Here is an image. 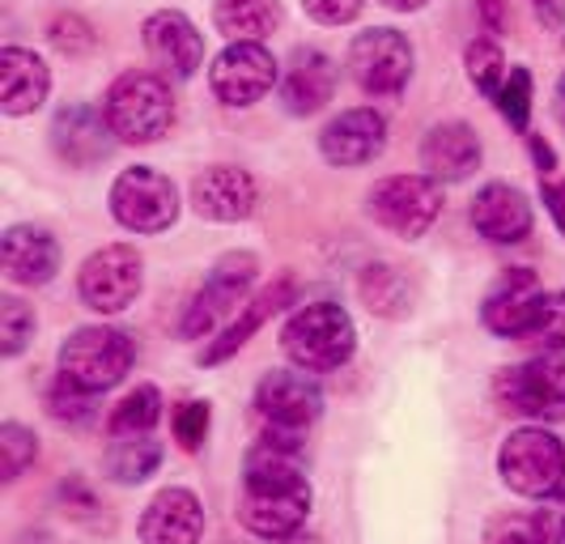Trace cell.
Segmentation results:
<instances>
[{
    "instance_id": "6da1fadb",
    "label": "cell",
    "mask_w": 565,
    "mask_h": 544,
    "mask_svg": "<svg viewBox=\"0 0 565 544\" xmlns=\"http://www.w3.org/2000/svg\"><path fill=\"white\" fill-rule=\"evenodd\" d=\"M281 349L298 371H340L358 349V328H353L349 311L337 302H307L285 319Z\"/></svg>"
},
{
    "instance_id": "7a4b0ae2",
    "label": "cell",
    "mask_w": 565,
    "mask_h": 544,
    "mask_svg": "<svg viewBox=\"0 0 565 544\" xmlns=\"http://www.w3.org/2000/svg\"><path fill=\"white\" fill-rule=\"evenodd\" d=\"M111 132L124 145H149L167 137L174 119V98L162 73H119L103 98Z\"/></svg>"
},
{
    "instance_id": "3957f363",
    "label": "cell",
    "mask_w": 565,
    "mask_h": 544,
    "mask_svg": "<svg viewBox=\"0 0 565 544\" xmlns=\"http://www.w3.org/2000/svg\"><path fill=\"white\" fill-rule=\"evenodd\" d=\"M498 472L523 498H553L565 486V447L562 438L544 426L510 430L498 451Z\"/></svg>"
},
{
    "instance_id": "277c9868",
    "label": "cell",
    "mask_w": 565,
    "mask_h": 544,
    "mask_svg": "<svg viewBox=\"0 0 565 544\" xmlns=\"http://www.w3.org/2000/svg\"><path fill=\"white\" fill-rule=\"evenodd\" d=\"M132 358H137V349L119 328L94 323V328H77L60 344L56 366L68 383L98 396V392H111L115 383H124V374L132 371Z\"/></svg>"
},
{
    "instance_id": "5b68a950",
    "label": "cell",
    "mask_w": 565,
    "mask_h": 544,
    "mask_svg": "<svg viewBox=\"0 0 565 544\" xmlns=\"http://www.w3.org/2000/svg\"><path fill=\"white\" fill-rule=\"evenodd\" d=\"M311 515V486L307 477H243L238 519L264 541L294 536Z\"/></svg>"
},
{
    "instance_id": "8992f818",
    "label": "cell",
    "mask_w": 565,
    "mask_h": 544,
    "mask_svg": "<svg viewBox=\"0 0 565 544\" xmlns=\"http://www.w3.org/2000/svg\"><path fill=\"white\" fill-rule=\"evenodd\" d=\"M366 213L396 238H422L443 213V183L434 174H387L370 188Z\"/></svg>"
},
{
    "instance_id": "52a82bcc",
    "label": "cell",
    "mask_w": 565,
    "mask_h": 544,
    "mask_svg": "<svg viewBox=\"0 0 565 544\" xmlns=\"http://www.w3.org/2000/svg\"><path fill=\"white\" fill-rule=\"evenodd\" d=\"M255 277H259V259H255L252 252H230V256H222L209 268V277H204V286L196 289V298L188 302L179 332H183L188 341H200V337H209L217 323L234 319L243 311V298L252 294Z\"/></svg>"
},
{
    "instance_id": "ba28073f",
    "label": "cell",
    "mask_w": 565,
    "mask_h": 544,
    "mask_svg": "<svg viewBox=\"0 0 565 544\" xmlns=\"http://www.w3.org/2000/svg\"><path fill=\"white\" fill-rule=\"evenodd\" d=\"M111 217L132 234H162L179 217V192L162 171L132 167L111 183Z\"/></svg>"
},
{
    "instance_id": "9c48e42d",
    "label": "cell",
    "mask_w": 565,
    "mask_h": 544,
    "mask_svg": "<svg viewBox=\"0 0 565 544\" xmlns=\"http://www.w3.org/2000/svg\"><path fill=\"white\" fill-rule=\"evenodd\" d=\"M141 281H145L141 252H137V247H124V243H111V247L94 252V256L82 264V273H77V294H82V302L89 311H98V316H119L124 307L137 302Z\"/></svg>"
},
{
    "instance_id": "30bf717a",
    "label": "cell",
    "mask_w": 565,
    "mask_h": 544,
    "mask_svg": "<svg viewBox=\"0 0 565 544\" xmlns=\"http://www.w3.org/2000/svg\"><path fill=\"white\" fill-rule=\"evenodd\" d=\"M413 43L408 34H399L392 26L362 30L349 43V77L366 94H399L413 77Z\"/></svg>"
},
{
    "instance_id": "8fae6325",
    "label": "cell",
    "mask_w": 565,
    "mask_h": 544,
    "mask_svg": "<svg viewBox=\"0 0 565 544\" xmlns=\"http://www.w3.org/2000/svg\"><path fill=\"white\" fill-rule=\"evenodd\" d=\"M498 396L510 413L536 417V422H565V358L540 353L523 366L498 374Z\"/></svg>"
},
{
    "instance_id": "7c38bea8",
    "label": "cell",
    "mask_w": 565,
    "mask_h": 544,
    "mask_svg": "<svg viewBox=\"0 0 565 544\" xmlns=\"http://www.w3.org/2000/svg\"><path fill=\"white\" fill-rule=\"evenodd\" d=\"M255 413L273 426V430L302 434L319 422L323 413V392L311 378V371H273L259 378L255 387Z\"/></svg>"
},
{
    "instance_id": "4fadbf2b",
    "label": "cell",
    "mask_w": 565,
    "mask_h": 544,
    "mask_svg": "<svg viewBox=\"0 0 565 544\" xmlns=\"http://www.w3.org/2000/svg\"><path fill=\"white\" fill-rule=\"evenodd\" d=\"M209 86L226 107H252L277 86V60L264 43H230L209 68Z\"/></svg>"
},
{
    "instance_id": "5bb4252c",
    "label": "cell",
    "mask_w": 565,
    "mask_h": 544,
    "mask_svg": "<svg viewBox=\"0 0 565 544\" xmlns=\"http://www.w3.org/2000/svg\"><path fill=\"white\" fill-rule=\"evenodd\" d=\"M540 307H544V286L536 281L532 268H510L502 273L493 289L484 294L481 319L493 337H507V341H523L532 337L540 319Z\"/></svg>"
},
{
    "instance_id": "9a60e30c",
    "label": "cell",
    "mask_w": 565,
    "mask_h": 544,
    "mask_svg": "<svg viewBox=\"0 0 565 544\" xmlns=\"http://www.w3.org/2000/svg\"><path fill=\"white\" fill-rule=\"evenodd\" d=\"M111 124L107 111L89 107V103H73V107H60L52 119V149L60 153V162L68 167H98L103 158H111L115 149Z\"/></svg>"
},
{
    "instance_id": "2e32d148",
    "label": "cell",
    "mask_w": 565,
    "mask_h": 544,
    "mask_svg": "<svg viewBox=\"0 0 565 544\" xmlns=\"http://www.w3.org/2000/svg\"><path fill=\"white\" fill-rule=\"evenodd\" d=\"M387 145V119L374 107H353L328 119V128L319 132V153L332 167H366L383 153Z\"/></svg>"
},
{
    "instance_id": "e0dca14e",
    "label": "cell",
    "mask_w": 565,
    "mask_h": 544,
    "mask_svg": "<svg viewBox=\"0 0 565 544\" xmlns=\"http://www.w3.org/2000/svg\"><path fill=\"white\" fill-rule=\"evenodd\" d=\"M141 34H145V52L158 64L162 77H192L200 68V60H204V39H200V30L192 26V18L179 13V9L153 13V18L145 22Z\"/></svg>"
},
{
    "instance_id": "ac0fdd59",
    "label": "cell",
    "mask_w": 565,
    "mask_h": 544,
    "mask_svg": "<svg viewBox=\"0 0 565 544\" xmlns=\"http://www.w3.org/2000/svg\"><path fill=\"white\" fill-rule=\"evenodd\" d=\"M255 179L238 167H209L192 179V209H196L204 222H247L255 213Z\"/></svg>"
},
{
    "instance_id": "d6986e66",
    "label": "cell",
    "mask_w": 565,
    "mask_h": 544,
    "mask_svg": "<svg viewBox=\"0 0 565 544\" xmlns=\"http://www.w3.org/2000/svg\"><path fill=\"white\" fill-rule=\"evenodd\" d=\"M0 268L13 286H47L60 273V243L43 226H9L0 238Z\"/></svg>"
},
{
    "instance_id": "ffe728a7",
    "label": "cell",
    "mask_w": 565,
    "mask_h": 544,
    "mask_svg": "<svg viewBox=\"0 0 565 544\" xmlns=\"http://www.w3.org/2000/svg\"><path fill=\"white\" fill-rule=\"evenodd\" d=\"M204 506L192 489H162L141 515V544H200Z\"/></svg>"
},
{
    "instance_id": "44dd1931",
    "label": "cell",
    "mask_w": 565,
    "mask_h": 544,
    "mask_svg": "<svg viewBox=\"0 0 565 544\" xmlns=\"http://www.w3.org/2000/svg\"><path fill=\"white\" fill-rule=\"evenodd\" d=\"M337 64L315 52V47H298L289 56V68L281 77V103L289 115H315L323 111L337 94Z\"/></svg>"
},
{
    "instance_id": "7402d4cb",
    "label": "cell",
    "mask_w": 565,
    "mask_h": 544,
    "mask_svg": "<svg viewBox=\"0 0 565 544\" xmlns=\"http://www.w3.org/2000/svg\"><path fill=\"white\" fill-rule=\"evenodd\" d=\"M422 167L438 183H459L481 167V137L468 124H434L422 141Z\"/></svg>"
},
{
    "instance_id": "603a6c76",
    "label": "cell",
    "mask_w": 565,
    "mask_h": 544,
    "mask_svg": "<svg viewBox=\"0 0 565 544\" xmlns=\"http://www.w3.org/2000/svg\"><path fill=\"white\" fill-rule=\"evenodd\" d=\"M472 226L489 243H523L532 234V204L510 183H484L472 201Z\"/></svg>"
},
{
    "instance_id": "cb8c5ba5",
    "label": "cell",
    "mask_w": 565,
    "mask_h": 544,
    "mask_svg": "<svg viewBox=\"0 0 565 544\" xmlns=\"http://www.w3.org/2000/svg\"><path fill=\"white\" fill-rule=\"evenodd\" d=\"M52 89V73L43 56H34L26 47H4L0 52V107L4 115L22 119V115L39 111L47 103Z\"/></svg>"
},
{
    "instance_id": "d4e9b609",
    "label": "cell",
    "mask_w": 565,
    "mask_h": 544,
    "mask_svg": "<svg viewBox=\"0 0 565 544\" xmlns=\"http://www.w3.org/2000/svg\"><path fill=\"white\" fill-rule=\"evenodd\" d=\"M289 302H294V281H289V277H281L277 286L259 289L252 302H247V307H243V311H238V316L230 319L226 328L217 332V341L200 353V366H222L226 358H234V353L252 341L255 332H259L268 319L277 316L281 307H289Z\"/></svg>"
},
{
    "instance_id": "484cf974",
    "label": "cell",
    "mask_w": 565,
    "mask_h": 544,
    "mask_svg": "<svg viewBox=\"0 0 565 544\" xmlns=\"http://www.w3.org/2000/svg\"><path fill=\"white\" fill-rule=\"evenodd\" d=\"M213 22L230 43H259L281 26V0H213Z\"/></svg>"
},
{
    "instance_id": "4316f807",
    "label": "cell",
    "mask_w": 565,
    "mask_h": 544,
    "mask_svg": "<svg viewBox=\"0 0 565 544\" xmlns=\"http://www.w3.org/2000/svg\"><path fill=\"white\" fill-rule=\"evenodd\" d=\"M158 463H162V447L149 434L111 438V447H107V477L115 486H141L158 472Z\"/></svg>"
},
{
    "instance_id": "83f0119b",
    "label": "cell",
    "mask_w": 565,
    "mask_h": 544,
    "mask_svg": "<svg viewBox=\"0 0 565 544\" xmlns=\"http://www.w3.org/2000/svg\"><path fill=\"white\" fill-rule=\"evenodd\" d=\"M158 422H162V392L141 383L137 392H128L124 401L115 404L107 430H111V438H132V434H149Z\"/></svg>"
},
{
    "instance_id": "f1b7e54d",
    "label": "cell",
    "mask_w": 565,
    "mask_h": 544,
    "mask_svg": "<svg viewBox=\"0 0 565 544\" xmlns=\"http://www.w3.org/2000/svg\"><path fill=\"white\" fill-rule=\"evenodd\" d=\"M463 64H468V77H472V86L481 89L484 98H498V89L507 82V56H502V47H498V39L493 34H481V39H472L468 43V52H463Z\"/></svg>"
},
{
    "instance_id": "f546056e",
    "label": "cell",
    "mask_w": 565,
    "mask_h": 544,
    "mask_svg": "<svg viewBox=\"0 0 565 544\" xmlns=\"http://www.w3.org/2000/svg\"><path fill=\"white\" fill-rule=\"evenodd\" d=\"M362 298H366L370 311L396 319V316H404V307H408V281L399 277L396 268L374 264V268L362 273Z\"/></svg>"
},
{
    "instance_id": "4dcf8cb0",
    "label": "cell",
    "mask_w": 565,
    "mask_h": 544,
    "mask_svg": "<svg viewBox=\"0 0 565 544\" xmlns=\"http://www.w3.org/2000/svg\"><path fill=\"white\" fill-rule=\"evenodd\" d=\"M47 413L56 422H68V426H85L94 417V392H85L77 383H68L64 374H56V383L47 387Z\"/></svg>"
},
{
    "instance_id": "1f68e13d",
    "label": "cell",
    "mask_w": 565,
    "mask_h": 544,
    "mask_svg": "<svg viewBox=\"0 0 565 544\" xmlns=\"http://www.w3.org/2000/svg\"><path fill=\"white\" fill-rule=\"evenodd\" d=\"M30 337H34V311L22 298L4 294L0 298V349H4V358H18L30 344Z\"/></svg>"
},
{
    "instance_id": "d6a6232c",
    "label": "cell",
    "mask_w": 565,
    "mask_h": 544,
    "mask_svg": "<svg viewBox=\"0 0 565 544\" xmlns=\"http://www.w3.org/2000/svg\"><path fill=\"white\" fill-rule=\"evenodd\" d=\"M493 103H498V111H502V119H507L510 128L523 132L527 119H532V73L527 68H510Z\"/></svg>"
},
{
    "instance_id": "836d02e7",
    "label": "cell",
    "mask_w": 565,
    "mask_h": 544,
    "mask_svg": "<svg viewBox=\"0 0 565 544\" xmlns=\"http://www.w3.org/2000/svg\"><path fill=\"white\" fill-rule=\"evenodd\" d=\"M34 456H39V442L26 426H18V422L0 426V472H4V481H18L34 463Z\"/></svg>"
},
{
    "instance_id": "e575fe53",
    "label": "cell",
    "mask_w": 565,
    "mask_h": 544,
    "mask_svg": "<svg viewBox=\"0 0 565 544\" xmlns=\"http://www.w3.org/2000/svg\"><path fill=\"white\" fill-rule=\"evenodd\" d=\"M170 430H174V442H179L183 451H200L204 438H209V404L204 401L179 404L174 417H170Z\"/></svg>"
},
{
    "instance_id": "d590c367",
    "label": "cell",
    "mask_w": 565,
    "mask_h": 544,
    "mask_svg": "<svg viewBox=\"0 0 565 544\" xmlns=\"http://www.w3.org/2000/svg\"><path fill=\"white\" fill-rule=\"evenodd\" d=\"M47 39L56 43L60 52H68V56H85V52L94 47V30H89V22H82L77 13H56V18L47 22Z\"/></svg>"
},
{
    "instance_id": "8d00e7d4",
    "label": "cell",
    "mask_w": 565,
    "mask_h": 544,
    "mask_svg": "<svg viewBox=\"0 0 565 544\" xmlns=\"http://www.w3.org/2000/svg\"><path fill=\"white\" fill-rule=\"evenodd\" d=\"M532 341H540L544 349H565V289L544 294V307L532 328Z\"/></svg>"
},
{
    "instance_id": "74e56055",
    "label": "cell",
    "mask_w": 565,
    "mask_h": 544,
    "mask_svg": "<svg viewBox=\"0 0 565 544\" xmlns=\"http://www.w3.org/2000/svg\"><path fill=\"white\" fill-rule=\"evenodd\" d=\"M484 544H548L544 536V527H540V519H502V523H493L489 527V541Z\"/></svg>"
},
{
    "instance_id": "f35d334b",
    "label": "cell",
    "mask_w": 565,
    "mask_h": 544,
    "mask_svg": "<svg viewBox=\"0 0 565 544\" xmlns=\"http://www.w3.org/2000/svg\"><path fill=\"white\" fill-rule=\"evenodd\" d=\"M366 0H302L307 18L319 22V26H349L358 13H362Z\"/></svg>"
},
{
    "instance_id": "ab89813d",
    "label": "cell",
    "mask_w": 565,
    "mask_h": 544,
    "mask_svg": "<svg viewBox=\"0 0 565 544\" xmlns=\"http://www.w3.org/2000/svg\"><path fill=\"white\" fill-rule=\"evenodd\" d=\"M548 506L540 511V527H544V536L548 544H565V493H553V498H544Z\"/></svg>"
},
{
    "instance_id": "60d3db41",
    "label": "cell",
    "mask_w": 565,
    "mask_h": 544,
    "mask_svg": "<svg viewBox=\"0 0 565 544\" xmlns=\"http://www.w3.org/2000/svg\"><path fill=\"white\" fill-rule=\"evenodd\" d=\"M540 201L553 213L557 230L565 234V179H553V174H540Z\"/></svg>"
},
{
    "instance_id": "b9f144b4",
    "label": "cell",
    "mask_w": 565,
    "mask_h": 544,
    "mask_svg": "<svg viewBox=\"0 0 565 544\" xmlns=\"http://www.w3.org/2000/svg\"><path fill=\"white\" fill-rule=\"evenodd\" d=\"M477 13L489 26V34H507L510 30V0H477Z\"/></svg>"
},
{
    "instance_id": "7bdbcfd3",
    "label": "cell",
    "mask_w": 565,
    "mask_h": 544,
    "mask_svg": "<svg viewBox=\"0 0 565 544\" xmlns=\"http://www.w3.org/2000/svg\"><path fill=\"white\" fill-rule=\"evenodd\" d=\"M532 9H536V22L544 30L565 26V0H532Z\"/></svg>"
},
{
    "instance_id": "ee69618b",
    "label": "cell",
    "mask_w": 565,
    "mask_h": 544,
    "mask_svg": "<svg viewBox=\"0 0 565 544\" xmlns=\"http://www.w3.org/2000/svg\"><path fill=\"white\" fill-rule=\"evenodd\" d=\"M553 115H557V124L565 128V73L562 82H557V89H553Z\"/></svg>"
},
{
    "instance_id": "f6af8a7d",
    "label": "cell",
    "mask_w": 565,
    "mask_h": 544,
    "mask_svg": "<svg viewBox=\"0 0 565 544\" xmlns=\"http://www.w3.org/2000/svg\"><path fill=\"white\" fill-rule=\"evenodd\" d=\"M387 9H396V13H417V9H425L429 0H383Z\"/></svg>"
}]
</instances>
